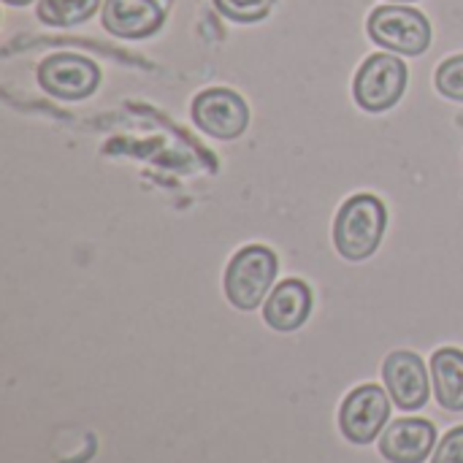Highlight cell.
I'll list each match as a JSON object with an SVG mask.
<instances>
[{
    "mask_svg": "<svg viewBox=\"0 0 463 463\" xmlns=\"http://www.w3.org/2000/svg\"><path fill=\"white\" fill-rule=\"evenodd\" d=\"M388 225L385 203L377 195L361 193L342 203L334 222V244L345 260H366L377 252Z\"/></svg>",
    "mask_w": 463,
    "mask_h": 463,
    "instance_id": "obj_1",
    "label": "cell"
},
{
    "mask_svg": "<svg viewBox=\"0 0 463 463\" xmlns=\"http://www.w3.org/2000/svg\"><path fill=\"white\" fill-rule=\"evenodd\" d=\"M277 271H279V260H277L274 250H269L263 244H250V247L239 250L225 269L228 301L241 312L258 309L263 304V298L269 296V290L277 279Z\"/></svg>",
    "mask_w": 463,
    "mask_h": 463,
    "instance_id": "obj_2",
    "label": "cell"
},
{
    "mask_svg": "<svg viewBox=\"0 0 463 463\" xmlns=\"http://www.w3.org/2000/svg\"><path fill=\"white\" fill-rule=\"evenodd\" d=\"M369 38L399 54H423L431 46V22L407 5H380L369 16Z\"/></svg>",
    "mask_w": 463,
    "mask_h": 463,
    "instance_id": "obj_3",
    "label": "cell"
},
{
    "mask_svg": "<svg viewBox=\"0 0 463 463\" xmlns=\"http://www.w3.org/2000/svg\"><path fill=\"white\" fill-rule=\"evenodd\" d=\"M407 90V65L391 52L372 54L355 73L353 92L364 111L380 114L402 100Z\"/></svg>",
    "mask_w": 463,
    "mask_h": 463,
    "instance_id": "obj_4",
    "label": "cell"
},
{
    "mask_svg": "<svg viewBox=\"0 0 463 463\" xmlns=\"http://www.w3.org/2000/svg\"><path fill=\"white\" fill-rule=\"evenodd\" d=\"M391 420V393L380 385L355 388L339 410V429L353 445L374 442Z\"/></svg>",
    "mask_w": 463,
    "mask_h": 463,
    "instance_id": "obj_5",
    "label": "cell"
},
{
    "mask_svg": "<svg viewBox=\"0 0 463 463\" xmlns=\"http://www.w3.org/2000/svg\"><path fill=\"white\" fill-rule=\"evenodd\" d=\"M193 119L206 136L220 138V141H231L247 130L250 109L239 92L225 90V87H212V90H203L195 95Z\"/></svg>",
    "mask_w": 463,
    "mask_h": 463,
    "instance_id": "obj_6",
    "label": "cell"
},
{
    "mask_svg": "<svg viewBox=\"0 0 463 463\" xmlns=\"http://www.w3.org/2000/svg\"><path fill=\"white\" fill-rule=\"evenodd\" d=\"M38 84L62 100H81L92 95L100 84V71L92 60L71 52H60L46 57L38 65Z\"/></svg>",
    "mask_w": 463,
    "mask_h": 463,
    "instance_id": "obj_7",
    "label": "cell"
},
{
    "mask_svg": "<svg viewBox=\"0 0 463 463\" xmlns=\"http://www.w3.org/2000/svg\"><path fill=\"white\" fill-rule=\"evenodd\" d=\"M383 380L393 404L404 412L423 410L431 396L429 372L418 353H410V350L391 353L383 364Z\"/></svg>",
    "mask_w": 463,
    "mask_h": 463,
    "instance_id": "obj_8",
    "label": "cell"
},
{
    "mask_svg": "<svg viewBox=\"0 0 463 463\" xmlns=\"http://www.w3.org/2000/svg\"><path fill=\"white\" fill-rule=\"evenodd\" d=\"M437 442V426L426 418H399L380 437V453L391 463H423Z\"/></svg>",
    "mask_w": 463,
    "mask_h": 463,
    "instance_id": "obj_9",
    "label": "cell"
},
{
    "mask_svg": "<svg viewBox=\"0 0 463 463\" xmlns=\"http://www.w3.org/2000/svg\"><path fill=\"white\" fill-rule=\"evenodd\" d=\"M165 11L157 0H106L103 27L117 38H146L160 30Z\"/></svg>",
    "mask_w": 463,
    "mask_h": 463,
    "instance_id": "obj_10",
    "label": "cell"
},
{
    "mask_svg": "<svg viewBox=\"0 0 463 463\" xmlns=\"http://www.w3.org/2000/svg\"><path fill=\"white\" fill-rule=\"evenodd\" d=\"M312 312V290L301 279H285L279 282L269 301L263 304V320L282 334L298 331Z\"/></svg>",
    "mask_w": 463,
    "mask_h": 463,
    "instance_id": "obj_11",
    "label": "cell"
},
{
    "mask_svg": "<svg viewBox=\"0 0 463 463\" xmlns=\"http://www.w3.org/2000/svg\"><path fill=\"white\" fill-rule=\"evenodd\" d=\"M434 396L448 412H463V353L458 347H442L431 355Z\"/></svg>",
    "mask_w": 463,
    "mask_h": 463,
    "instance_id": "obj_12",
    "label": "cell"
},
{
    "mask_svg": "<svg viewBox=\"0 0 463 463\" xmlns=\"http://www.w3.org/2000/svg\"><path fill=\"white\" fill-rule=\"evenodd\" d=\"M100 0H38V19L52 27H71L87 22L98 11Z\"/></svg>",
    "mask_w": 463,
    "mask_h": 463,
    "instance_id": "obj_13",
    "label": "cell"
},
{
    "mask_svg": "<svg viewBox=\"0 0 463 463\" xmlns=\"http://www.w3.org/2000/svg\"><path fill=\"white\" fill-rule=\"evenodd\" d=\"M277 0H214L217 11L233 22H260L269 16Z\"/></svg>",
    "mask_w": 463,
    "mask_h": 463,
    "instance_id": "obj_14",
    "label": "cell"
},
{
    "mask_svg": "<svg viewBox=\"0 0 463 463\" xmlns=\"http://www.w3.org/2000/svg\"><path fill=\"white\" fill-rule=\"evenodd\" d=\"M437 90L450 98V100H461L463 103V54L450 57L439 65L437 71Z\"/></svg>",
    "mask_w": 463,
    "mask_h": 463,
    "instance_id": "obj_15",
    "label": "cell"
},
{
    "mask_svg": "<svg viewBox=\"0 0 463 463\" xmlns=\"http://www.w3.org/2000/svg\"><path fill=\"white\" fill-rule=\"evenodd\" d=\"M431 463H463V426L445 434V439L434 450V461Z\"/></svg>",
    "mask_w": 463,
    "mask_h": 463,
    "instance_id": "obj_16",
    "label": "cell"
},
{
    "mask_svg": "<svg viewBox=\"0 0 463 463\" xmlns=\"http://www.w3.org/2000/svg\"><path fill=\"white\" fill-rule=\"evenodd\" d=\"M3 3H8V5H27V3H33V0H3Z\"/></svg>",
    "mask_w": 463,
    "mask_h": 463,
    "instance_id": "obj_17",
    "label": "cell"
},
{
    "mask_svg": "<svg viewBox=\"0 0 463 463\" xmlns=\"http://www.w3.org/2000/svg\"><path fill=\"white\" fill-rule=\"evenodd\" d=\"M399 3H412V0H399Z\"/></svg>",
    "mask_w": 463,
    "mask_h": 463,
    "instance_id": "obj_18",
    "label": "cell"
}]
</instances>
